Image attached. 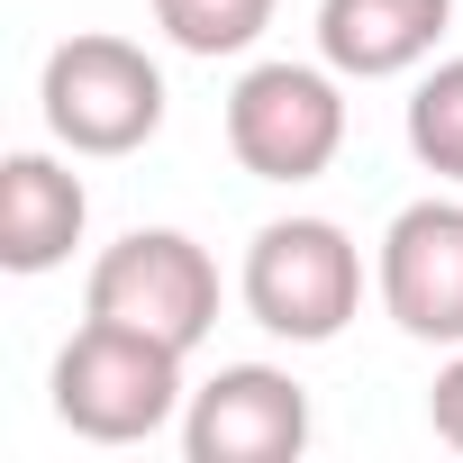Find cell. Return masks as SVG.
<instances>
[{"label":"cell","instance_id":"6da1fadb","mask_svg":"<svg viewBox=\"0 0 463 463\" xmlns=\"http://www.w3.org/2000/svg\"><path fill=\"white\" fill-rule=\"evenodd\" d=\"M182 409H191V382H182V345H164V336L82 318L73 345L55 354V418L82 445H146Z\"/></svg>","mask_w":463,"mask_h":463},{"label":"cell","instance_id":"7a4b0ae2","mask_svg":"<svg viewBox=\"0 0 463 463\" xmlns=\"http://www.w3.org/2000/svg\"><path fill=\"white\" fill-rule=\"evenodd\" d=\"M237 300L282 345H336L364 309V246L336 218H264L237 273Z\"/></svg>","mask_w":463,"mask_h":463},{"label":"cell","instance_id":"3957f363","mask_svg":"<svg viewBox=\"0 0 463 463\" xmlns=\"http://www.w3.org/2000/svg\"><path fill=\"white\" fill-rule=\"evenodd\" d=\"M37 118H46V137H55L64 155L118 164V155L155 146V128H164V73H155L146 46L82 28V37H64V46L46 55V73H37Z\"/></svg>","mask_w":463,"mask_h":463},{"label":"cell","instance_id":"277c9868","mask_svg":"<svg viewBox=\"0 0 463 463\" xmlns=\"http://www.w3.org/2000/svg\"><path fill=\"white\" fill-rule=\"evenodd\" d=\"M82 318H109V327H137V336L200 354L218 327V264L182 227H128L118 246H100V264L82 282Z\"/></svg>","mask_w":463,"mask_h":463},{"label":"cell","instance_id":"5b68a950","mask_svg":"<svg viewBox=\"0 0 463 463\" xmlns=\"http://www.w3.org/2000/svg\"><path fill=\"white\" fill-rule=\"evenodd\" d=\"M345 73L336 64H246L227 91V155L255 182H318L345 155Z\"/></svg>","mask_w":463,"mask_h":463},{"label":"cell","instance_id":"8992f818","mask_svg":"<svg viewBox=\"0 0 463 463\" xmlns=\"http://www.w3.org/2000/svg\"><path fill=\"white\" fill-rule=\"evenodd\" d=\"M191 463H300L309 454V391L282 364H218L182 409Z\"/></svg>","mask_w":463,"mask_h":463},{"label":"cell","instance_id":"52a82bcc","mask_svg":"<svg viewBox=\"0 0 463 463\" xmlns=\"http://www.w3.org/2000/svg\"><path fill=\"white\" fill-rule=\"evenodd\" d=\"M382 309L409 345H463V200H409L373 255Z\"/></svg>","mask_w":463,"mask_h":463},{"label":"cell","instance_id":"ba28073f","mask_svg":"<svg viewBox=\"0 0 463 463\" xmlns=\"http://www.w3.org/2000/svg\"><path fill=\"white\" fill-rule=\"evenodd\" d=\"M82 227H91V191L82 173H64V155L46 146H19V155H0V273H55L73 246H82Z\"/></svg>","mask_w":463,"mask_h":463},{"label":"cell","instance_id":"9c48e42d","mask_svg":"<svg viewBox=\"0 0 463 463\" xmlns=\"http://www.w3.org/2000/svg\"><path fill=\"white\" fill-rule=\"evenodd\" d=\"M454 28V0H318V64H336L345 82H391L436 64Z\"/></svg>","mask_w":463,"mask_h":463},{"label":"cell","instance_id":"30bf717a","mask_svg":"<svg viewBox=\"0 0 463 463\" xmlns=\"http://www.w3.org/2000/svg\"><path fill=\"white\" fill-rule=\"evenodd\" d=\"M273 10H282V0H155V28H164L182 55L218 64V55H246V46L273 28Z\"/></svg>","mask_w":463,"mask_h":463},{"label":"cell","instance_id":"8fae6325","mask_svg":"<svg viewBox=\"0 0 463 463\" xmlns=\"http://www.w3.org/2000/svg\"><path fill=\"white\" fill-rule=\"evenodd\" d=\"M409 155L436 182H463V55L418 73V91H409Z\"/></svg>","mask_w":463,"mask_h":463},{"label":"cell","instance_id":"7c38bea8","mask_svg":"<svg viewBox=\"0 0 463 463\" xmlns=\"http://www.w3.org/2000/svg\"><path fill=\"white\" fill-rule=\"evenodd\" d=\"M427 427H436V445H454V454H463V345L436 364V391H427Z\"/></svg>","mask_w":463,"mask_h":463}]
</instances>
